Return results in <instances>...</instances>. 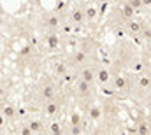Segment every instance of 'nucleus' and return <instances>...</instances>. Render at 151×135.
I'll use <instances>...</instances> for the list:
<instances>
[{
    "mask_svg": "<svg viewBox=\"0 0 151 135\" xmlns=\"http://www.w3.org/2000/svg\"><path fill=\"white\" fill-rule=\"evenodd\" d=\"M47 114H55L56 111H58V105L55 103V102H47V105H46V109H44Z\"/></svg>",
    "mask_w": 151,
    "mask_h": 135,
    "instance_id": "obj_2",
    "label": "nucleus"
},
{
    "mask_svg": "<svg viewBox=\"0 0 151 135\" xmlns=\"http://www.w3.org/2000/svg\"><path fill=\"white\" fill-rule=\"evenodd\" d=\"M83 19H84V9H74L72 11V21H74L76 25H81L83 23Z\"/></svg>",
    "mask_w": 151,
    "mask_h": 135,
    "instance_id": "obj_1",
    "label": "nucleus"
},
{
    "mask_svg": "<svg viewBox=\"0 0 151 135\" xmlns=\"http://www.w3.org/2000/svg\"><path fill=\"white\" fill-rule=\"evenodd\" d=\"M51 134H53V135H60V134H62V132H60V126H58L56 123H53V125H51Z\"/></svg>",
    "mask_w": 151,
    "mask_h": 135,
    "instance_id": "obj_3",
    "label": "nucleus"
}]
</instances>
